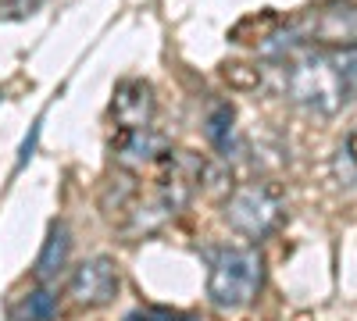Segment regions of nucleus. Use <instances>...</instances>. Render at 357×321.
<instances>
[{
  "label": "nucleus",
  "mask_w": 357,
  "mask_h": 321,
  "mask_svg": "<svg viewBox=\"0 0 357 321\" xmlns=\"http://www.w3.org/2000/svg\"><path fill=\"white\" fill-rule=\"evenodd\" d=\"M282 97L314 114H336L354 93L336 54L301 50L282 65Z\"/></svg>",
  "instance_id": "f257e3e1"
},
{
  "label": "nucleus",
  "mask_w": 357,
  "mask_h": 321,
  "mask_svg": "<svg viewBox=\"0 0 357 321\" xmlns=\"http://www.w3.org/2000/svg\"><path fill=\"white\" fill-rule=\"evenodd\" d=\"M264 285V260L254 246H225L211 257L207 275V297L218 311L247 307Z\"/></svg>",
  "instance_id": "f03ea898"
},
{
  "label": "nucleus",
  "mask_w": 357,
  "mask_h": 321,
  "mask_svg": "<svg viewBox=\"0 0 357 321\" xmlns=\"http://www.w3.org/2000/svg\"><path fill=\"white\" fill-rule=\"evenodd\" d=\"M286 214V203L275 186L268 182H247L225 200V221L247 240H264L279 228Z\"/></svg>",
  "instance_id": "7ed1b4c3"
},
{
  "label": "nucleus",
  "mask_w": 357,
  "mask_h": 321,
  "mask_svg": "<svg viewBox=\"0 0 357 321\" xmlns=\"http://www.w3.org/2000/svg\"><path fill=\"white\" fill-rule=\"evenodd\" d=\"M118 265L111 257H89L68 275V297L75 307H86V311H97V307H107L114 297H118Z\"/></svg>",
  "instance_id": "20e7f679"
},
{
  "label": "nucleus",
  "mask_w": 357,
  "mask_h": 321,
  "mask_svg": "<svg viewBox=\"0 0 357 321\" xmlns=\"http://www.w3.org/2000/svg\"><path fill=\"white\" fill-rule=\"evenodd\" d=\"M154 90L146 86L143 79H126L114 86V97H111V118L118 125V132H139V129H151L154 122Z\"/></svg>",
  "instance_id": "39448f33"
},
{
  "label": "nucleus",
  "mask_w": 357,
  "mask_h": 321,
  "mask_svg": "<svg viewBox=\"0 0 357 321\" xmlns=\"http://www.w3.org/2000/svg\"><path fill=\"white\" fill-rule=\"evenodd\" d=\"M311 40L329 43V47H357V4H336L325 8L311 22Z\"/></svg>",
  "instance_id": "423d86ee"
},
{
  "label": "nucleus",
  "mask_w": 357,
  "mask_h": 321,
  "mask_svg": "<svg viewBox=\"0 0 357 321\" xmlns=\"http://www.w3.org/2000/svg\"><path fill=\"white\" fill-rule=\"evenodd\" d=\"M68 250H72L68 225H65V221H54L50 232H47V240H43V250H40V257H36V279H40V282L54 279L57 272L68 265Z\"/></svg>",
  "instance_id": "0eeeda50"
},
{
  "label": "nucleus",
  "mask_w": 357,
  "mask_h": 321,
  "mask_svg": "<svg viewBox=\"0 0 357 321\" xmlns=\"http://www.w3.org/2000/svg\"><path fill=\"white\" fill-rule=\"evenodd\" d=\"M158 154H165V143L151 129L118 136V157H122L126 164H146V161H154Z\"/></svg>",
  "instance_id": "6e6552de"
},
{
  "label": "nucleus",
  "mask_w": 357,
  "mask_h": 321,
  "mask_svg": "<svg viewBox=\"0 0 357 321\" xmlns=\"http://www.w3.org/2000/svg\"><path fill=\"white\" fill-rule=\"evenodd\" d=\"M232 122H236V111H232L229 100H222V104H215L211 111H207V139H211V147L222 150V154L232 150V136H236Z\"/></svg>",
  "instance_id": "1a4fd4ad"
},
{
  "label": "nucleus",
  "mask_w": 357,
  "mask_h": 321,
  "mask_svg": "<svg viewBox=\"0 0 357 321\" xmlns=\"http://www.w3.org/2000/svg\"><path fill=\"white\" fill-rule=\"evenodd\" d=\"M54 293L47 285H40V289H29V293L11 307V321H50L54 318Z\"/></svg>",
  "instance_id": "9d476101"
},
{
  "label": "nucleus",
  "mask_w": 357,
  "mask_h": 321,
  "mask_svg": "<svg viewBox=\"0 0 357 321\" xmlns=\"http://www.w3.org/2000/svg\"><path fill=\"white\" fill-rule=\"evenodd\" d=\"M336 175L343 186H357V132H350V139L336 154Z\"/></svg>",
  "instance_id": "9b49d317"
},
{
  "label": "nucleus",
  "mask_w": 357,
  "mask_h": 321,
  "mask_svg": "<svg viewBox=\"0 0 357 321\" xmlns=\"http://www.w3.org/2000/svg\"><path fill=\"white\" fill-rule=\"evenodd\" d=\"M336 57H340V65H343V75H347L350 93H357V47H347V50H340Z\"/></svg>",
  "instance_id": "f8f14e48"
}]
</instances>
